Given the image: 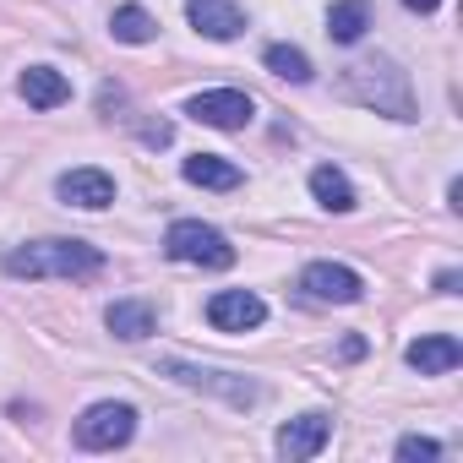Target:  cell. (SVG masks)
<instances>
[{"instance_id":"16","label":"cell","mask_w":463,"mask_h":463,"mask_svg":"<svg viewBox=\"0 0 463 463\" xmlns=\"http://www.w3.org/2000/svg\"><path fill=\"white\" fill-rule=\"evenodd\" d=\"M371 28V6L365 0H333V12H327V39L333 44H360Z\"/></svg>"},{"instance_id":"17","label":"cell","mask_w":463,"mask_h":463,"mask_svg":"<svg viewBox=\"0 0 463 463\" xmlns=\"http://www.w3.org/2000/svg\"><path fill=\"white\" fill-rule=\"evenodd\" d=\"M311 196H317L322 207H333V213H354V185H349V175L333 169V164H317V169H311Z\"/></svg>"},{"instance_id":"12","label":"cell","mask_w":463,"mask_h":463,"mask_svg":"<svg viewBox=\"0 0 463 463\" xmlns=\"http://www.w3.org/2000/svg\"><path fill=\"white\" fill-rule=\"evenodd\" d=\"M403 360H409L420 376H447V371H458L463 344H458L452 333H430V338H414V344L403 349Z\"/></svg>"},{"instance_id":"11","label":"cell","mask_w":463,"mask_h":463,"mask_svg":"<svg viewBox=\"0 0 463 463\" xmlns=\"http://www.w3.org/2000/svg\"><path fill=\"white\" fill-rule=\"evenodd\" d=\"M327 436H333V420H327V414H300V420H289V425L279 430V458L306 463V458H317V452L327 447Z\"/></svg>"},{"instance_id":"5","label":"cell","mask_w":463,"mask_h":463,"mask_svg":"<svg viewBox=\"0 0 463 463\" xmlns=\"http://www.w3.org/2000/svg\"><path fill=\"white\" fill-rule=\"evenodd\" d=\"M131 436H137V409H131V403H115V398L93 403V409L77 420V447H88V452H115V447H126Z\"/></svg>"},{"instance_id":"3","label":"cell","mask_w":463,"mask_h":463,"mask_svg":"<svg viewBox=\"0 0 463 463\" xmlns=\"http://www.w3.org/2000/svg\"><path fill=\"white\" fill-rule=\"evenodd\" d=\"M164 251H169L175 262L213 268V273L235 268V246H229V235H223V229H213V223H202V218H180V223H169Z\"/></svg>"},{"instance_id":"6","label":"cell","mask_w":463,"mask_h":463,"mask_svg":"<svg viewBox=\"0 0 463 463\" xmlns=\"http://www.w3.org/2000/svg\"><path fill=\"white\" fill-rule=\"evenodd\" d=\"M185 115H191L196 126H213V131H246L251 115H257V104H251V93H241V88H213V93H196V99L185 104Z\"/></svg>"},{"instance_id":"19","label":"cell","mask_w":463,"mask_h":463,"mask_svg":"<svg viewBox=\"0 0 463 463\" xmlns=\"http://www.w3.org/2000/svg\"><path fill=\"white\" fill-rule=\"evenodd\" d=\"M262 61H268V71L284 77V82H311V61H306V50H295V44H268Z\"/></svg>"},{"instance_id":"4","label":"cell","mask_w":463,"mask_h":463,"mask_svg":"<svg viewBox=\"0 0 463 463\" xmlns=\"http://www.w3.org/2000/svg\"><path fill=\"white\" fill-rule=\"evenodd\" d=\"M158 371H164L169 382H180V387L218 392V398H229L235 409H251V403L262 398V387L246 382V376H235V371H213V365H191V360H158Z\"/></svg>"},{"instance_id":"7","label":"cell","mask_w":463,"mask_h":463,"mask_svg":"<svg viewBox=\"0 0 463 463\" xmlns=\"http://www.w3.org/2000/svg\"><path fill=\"white\" fill-rule=\"evenodd\" d=\"M207 322H213L218 333H251V327L268 322V306H262V295H251V289H218V295L207 300Z\"/></svg>"},{"instance_id":"20","label":"cell","mask_w":463,"mask_h":463,"mask_svg":"<svg viewBox=\"0 0 463 463\" xmlns=\"http://www.w3.org/2000/svg\"><path fill=\"white\" fill-rule=\"evenodd\" d=\"M398 458H403V463H430V458H441V447H436L430 436H403V441H398Z\"/></svg>"},{"instance_id":"15","label":"cell","mask_w":463,"mask_h":463,"mask_svg":"<svg viewBox=\"0 0 463 463\" xmlns=\"http://www.w3.org/2000/svg\"><path fill=\"white\" fill-rule=\"evenodd\" d=\"M104 327H109L115 338H126V344H142V338L158 327V311H153L147 300H115V306L104 311Z\"/></svg>"},{"instance_id":"2","label":"cell","mask_w":463,"mask_h":463,"mask_svg":"<svg viewBox=\"0 0 463 463\" xmlns=\"http://www.w3.org/2000/svg\"><path fill=\"white\" fill-rule=\"evenodd\" d=\"M344 88H349V99H360L365 109H376V115H392V120H414V93H409V71H398V61H360V66H349V77H344Z\"/></svg>"},{"instance_id":"14","label":"cell","mask_w":463,"mask_h":463,"mask_svg":"<svg viewBox=\"0 0 463 463\" xmlns=\"http://www.w3.org/2000/svg\"><path fill=\"white\" fill-rule=\"evenodd\" d=\"M180 175H185L191 185H202V191H235V185H241V164H229L223 153H191V158L180 164Z\"/></svg>"},{"instance_id":"13","label":"cell","mask_w":463,"mask_h":463,"mask_svg":"<svg viewBox=\"0 0 463 463\" xmlns=\"http://www.w3.org/2000/svg\"><path fill=\"white\" fill-rule=\"evenodd\" d=\"M17 93H23L33 109H61V104L71 99V82H66L55 66H28V71L17 77Z\"/></svg>"},{"instance_id":"18","label":"cell","mask_w":463,"mask_h":463,"mask_svg":"<svg viewBox=\"0 0 463 463\" xmlns=\"http://www.w3.org/2000/svg\"><path fill=\"white\" fill-rule=\"evenodd\" d=\"M109 33H115L120 44H147V39L158 33V23H153L142 6H115V17H109Z\"/></svg>"},{"instance_id":"23","label":"cell","mask_w":463,"mask_h":463,"mask_svg":"<svg viewBox=\"0 0 463 463\" xmlns=\"http://www.w3.org/2000/svg\"><path fill=\"white\" fill-rule=\"evenodd\" d=\"M436 289H441V295H458V273H452V268H447V273H441V279H436Z\"/></svg>"},{"instance_id":"21","label":"cell","mask_w":463,"mask_h":463,"mask_svg":"<svg viewBox=\"0 0 463 463\" xmlns=\"http://www.w3.org/2000/svg\"><path fill=\"white\" fill-rule=\"evenodd\" d=\"M338 354H344V360H360V354H365V338H344V349H338Z\"/></svg>"},{"instance_id":"10","label":"cell","mask_w":463,"mask_h":463,"mask_svg":"<svg viewBox=\"0 0 463 463\" xmlns=\"http://www.w3.org/2000/svg\"><path fill=\"white\" fill-rule=\"evenodd\" d=\"M55 191H61V202L88 207V213H104V207L115 202V180H109L104 169H66V175L55 180Z\"/></svg>"},{"instance_id":"8","label":"cell","mask_w":463,"mask_h":463,"mask_svg":"<svg viewBox=\"0 0 463 463\" xmlns=\"http://www.w3.org/2000/svg\"><path fill=\"white\" fill-rule=\"evenodd\" d=\"M300 289H306L311 300H327V306H354V300L365 295L360 273L344 268V262H311V268L300 273Z\"/></svg>"},{"instance_id":"9","label":"cell","mask_w":463,"mask_h":463,"mask_svg":"<svg viewBox=\"0 0 463 463\" xmlns=\"http://www.w3.org/2000/svg\"><path fill=\"white\" fill-rule=\"evenodd\" d=\"M185 17L202 39H241L246 33V12L235 6V0H185Z\"/></svg>"},{"instance_id":"22","label":"cell","mask_w":463,"mask_h":463,"mask_svg":"<svg viewBox=\"0 0 463 463\" xmlns=\"http://www.w3.org/2000/svg\"><path fill=\"white\" fill-rule=\"evenodd\" d=\"M403 6H409V12H420V17H430V12L441 6V0H403Z\"/></svg>"},{"instance_id":"1","label":"cell","mask_w":463,"mask_h":463,"mask_svg":"<svg viewBox=\"0 0 463 463\" xmlns=\"http://www.w3.org/2000/svg\"><path fill=\"white\" fill-rule=\"evenodd\" d=\"M104 268V251L88 241H33L6 257L12 279H93Z\"/></svg>"}]
</instances>
